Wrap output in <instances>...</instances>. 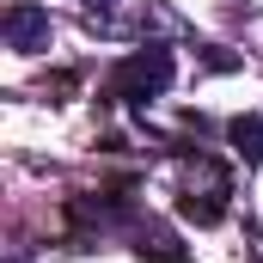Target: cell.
<instances>
[{"instance_id":"cell-1","label":"cell","mask_w":263,"mask_h":263,"mask_svg":"<svg viewBox=\"0 0 263 263\" xmlns=\"http://www.w3.org/2000/svg\"><path fill=\"white\" fill-rule=\"evenodd\" d=\"M172 49L165 43H147V49H135L123 62L110 67V80H104V92L117 98V104H141V98H159L165 86H172Z\"/></svg>"},{"instance_id":"cell-2","label":"cell","mask_w":263,"mask_h":263,"mask_svg":"<svg viewBox=\"0 0 263 263\" xmlns=\"http://www.w3.org/2000/svg\"><path fill=\"white\" fill-rule=\"evenodd\" d=\"M178 208H184L196 227H214V220L227 214V172H220L214 159H196V172L184 178V196H178Z\"/></svg>"},{"instance_id":"cell-3","label":"cell","mask_w":263,"mask_h":263,"mask_svg":"<svg viewBox=\"0 0 263 263\" xmlns=\"http://www.w3.org/2000/svg\"><path fill=\"white\" fill-rule=\"evenodd\" d=\"M0 31H6V43H12L18 55H43V49H49V37H55V25H49V12H43V6H31V0H18V6H6V18H0Z\"/></svg>"},{"instance_id":"cell-4","label":"cell","mask_w":263,"mask_h":263,"mask_svg":"<svg viewBox=\"0 0 263 263\" xmlns=\"http://www.w3.org/2000/svg\"><path fill=\"white\" fill-rule=\"evenodd\" d=\"M227 141L245 165H263V117H233L227 123Z\"/></svg>"},{"instance_id":"cell-5","label":"cell","mask_w":263,"mask_h":263,"mask_svg":"<svg viewBox=\"0 0 263 263\" xmlns=\"http://www.w3.org/2000/svg\"><path fill=\"white\" fill-rule=\"evenodd\" d=\"M135 251L153 257V263H184V245H178L165 227H141V233H135Z\"/></svg>"},{"instance_id":"cell-6","label":"cell","mask_w":263,"mask_h":263,"mask_svg":"<svg viewBox=\"0 0 263 263\" xmlns=\"http://www.w3.org/2000/svg\"><path fill=\"white\" fill-rule=\"evenodd\" d=\"M135 31H165V37H178L184 25H178L165 6H153V0H147V12H135Z\"/></svg>"}]
</instances>
